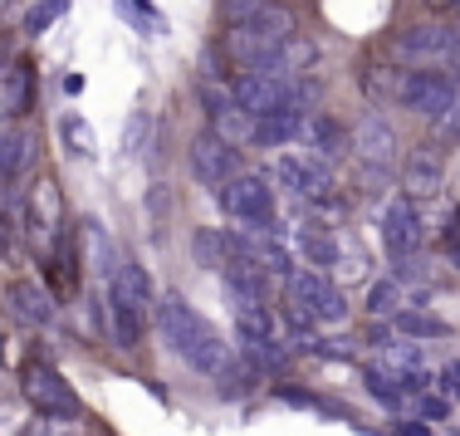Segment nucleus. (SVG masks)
<instances>
[{
    "label": "nucleus",
    "mask_w": 460,
    "mask_h": 436,
    "mask_svg": "<svg viewBox=\"0 0 460 436\" xmlns=\"http://www.w3.org/2000/svg\"><path fill=\"white\" fill-rule=\"evenodd\" d=\"M157 329H162V339L172 343V353H177L186 368H196V373L216 378L230 363V343L221 339V329H216L206 314H196L181 294H162L157 299Z\"/></svg>",
    "instance_id": "f257e3e1"
},
{
    "label": "nucleus",
    "mask_w": 460,
    "mask_h": 436,
    "mask_svg": "<svg viewBox=\"0 0 460 436\" xmlns=\"http://www.w3.org/2000/svg\"><path fill=\"white\" fill-rule=\"evenodd\" d=\"M216 196L230 221H240L245 231H275V177L270 172H235Z\"/></svg>",
    "instance_id": "f03ea898"
},
{
    "label": "nucleus",
    "mask_w": 460,
    "mask_h": 436,
    "mask_svg": "<svg viewBox=\"0 0 460 436\" xmlns=\"http://www.w3.org/2000/svg\"><path fill=\"white\" fill-rule=\"evenodd\" d=\"M284 304H289L294 314H304V319H314V324L348 319L343 289H338L323 270H289V275H284Z\"/></svg>",
    "instance_id": "7ed1b4c3"
},
{
    "label": "nucleus",
    "mask_w": 460,
    "mask_h": 436,
    "mask_svg": "<svg viewBox=\"0 0 460 436\" xmlns=\"http://www.w3.org/2000/svg\"><path fill=\"white\" fill-rule=\"evenodd\" d=\"M20 392H25V402L40 412V417L49 422H74L79 417V392L64 383V373L45 358H35V363H25V373H20Z\"/></svg>",
    "instance_id": "20e7f679"
},
{
    "label": "nucleus",
    "mask_w": 460,
    "mask_h": 436,
    "mask_svg": "<svg viewBox=\"0 0 460 436\" xmlns=\"http://www.w3.org/2000/svg\"><path fill=\"white\" fill-rule=\"evenodd\" d=\"M460 93V84L451 79L446 69H436V64H421V69H407L402 74V89H397V103L407 108V113L426 118V123H436V118L451 108V98Z\"/></svg>",
    "instance_id": "39448f33"
},
{
    "label": "nucleus",
    "mask_w": 460,
    "mask_h": 436,
    "mask_svg": "<svg viewBox=\"0 0 460 436\" xmlns=\"http://www.w3.org/2000/svg\"><path fill=\"white\" fill-rule=\"evenodd\" d=\"M186 162H191V177L201 182V187H211V191H221L230 177L240 172V147L235 143H226L221 133H196L191 138V147H186Z\"/></svg>",
    "instance_id": "423d86ee"
},
{
    "label": "nucleus",
    "mask_w": 460,
    "mask_h": 436,
    "mask_svg": "<svg viewBox=\"0 0 460 436\" xmlns=\"http://www.w3.org/2000/svg\"><path fill=\"white\" fill-rule=\"evenodd\" d=\"M392 54L407 64H441V59H456L460 54V30L456 25H436V20H421V25H407L397 35V45H392Z\"/></svg>",
    "instance_id": "0eeeda50"
},
{
    "label": "nucleus",
    "mask_w": 460,
    "mask_h": 436,
    "mask_svg": "<svg viewBox=\"0 0 460 436\" xmlns=\"http://www.w3.org/2000/svg\"><path fill=\"white\" fill-rule=\"evenodd\" d=\"M426 241V221H421V206H416V196H392L387 206H382V245H387L392 260H407L416 255Z\"/></svg>",
    "instance_id": "6e6552de"
},
{
    "label": "nucleus",
    "mask_w": 460,
    "mask_h": 436,
    "mask_svg": "<svg viewBox=\"0 0 460 436\" xmlns=\"http://www.w3.org/2000/svg\"><path fill=\"white\" fill-rule=\"evenodd\" d=\"M348 152H353L363 167L372 172H387L392 167V157H397V128L387 123V113H363L353 123V133H348Z\"/></svg>",
    "instance_id": "1a4fd4ad"
},
{
    "label": "nucleus",
    "mask_w": 460,
    "mask_h": 436,
    "mask_svg": "<svg viewBox=\"0 0 460 436\" xmlns=\"http://www.w3.org/2000/svg\"><path fill=\"white\" fill-rule=\"evenodd\" d=\"M279 45H284V40L275 35V30L255 25V20H230L226 40H221V49L240 64V69H265V64L275 59Z\"/></svg>",
    "instance_id": "9d476101"
},
{
    "label": "nucleus",
    "mask_w": 460,
    "mask_h": 436,
    "mask_svg": "<svg viewBox=\"0 0 460 436\" xmlns=\"http://www.w3.org/2000/svg\"><path fill=\"white\" fill-rule=\"evenodd\" d=\"M299 133H304V79H294V89L284 93L270 113L255 118V143L260 147H284Z\"/></svg>",
    "instance_id": "9b49d317"
},
{
    "label": "nucleus",
    "mask_w": 460,
    "mask_h": 436,
    "mask_svg": "<svg viewBox=\"0 0 460 436\" xmlns=\"http://www.w3.org/2000/svg\"><path fill=\"white\" fill-rule=\"evenodd\" d=\"M441 182H446V152L436 147V143H416L407 157H402V191L407 196H436L441 191Z\"/></svg>",
    "instance_id": "f8f14e48"
},
{
    "label": "nucleus",
    "mask_w": 460,
    "mask_h": 436,
    "mask_svg": "<svg viewBox=\"0 0 460 436\" xmlns=\"http://www.w3.org/2000/svg\"><path fill=\"white\" fill-rule=\"evenodd\" d=\"M226 89H230V98H235L245 113L260 118V113H270V108L294 89V79H275V74H265V69H240Z\"/></svg>",
    "instance_id": "ddd939ff"
},
{
    "label": "nucleus",
    "mask_w": 460,
    "mask_h": 436,
    "mask_svg": "<svg viewBox=\"0 0 460 436\" xmlns=\"http://www.w3.org/2000/svg\"><path fill=\"white\" fill-rule=\"evenodd\" d=\"M206 118H211V133H221L226 143L245 147L255 143V113H245V108L230 98V89H206Z\"/></svg>",
    "instance_id": "4468645a"
},
{
    "label": "nucleus",
    "mask_w": 460,
    "mask_h": 436,
    "mask_svg": "<svg viewBox=\"0 0 460 436\" xmlns=\"http://www.w3.org/2000/svg\"><path fill=\"white\" fill-rule=\"evenodd\" d=\"M35 108V64L30 59H10L0 69V113L5 118H25Z\"/></svg>",
    "instance_id": "2eb2a0df"
},
{
    "label": "nucleus",
    "mask_w": 460,
    "mask_h": 436,
    "mask_svg": "<svg viewBox=\"0 0 460 436\" xmlns=\"http://www.w3.org/2000/svg\"><path fill=\"white\" fill-rule=\"evenodd\" d=\"M103 319H108V339H113L123 353H133V348H142V334H147V314L133 309L128 299H118L113 289L103 294Z\"/></svg>",
    "instance_id": "dca6fc26"
},
{
    "label": "nucleus",
    "mask_w": 460,
    "mask_h": 436,
    "mask_svg": "<svg viewBox=\"0 0 460 436\" xmlns=\"http://www.w3.org/2000/svg\"><path fill=\"white\" fill-rule=\"evenodd\" d=\"M5 304H10V314H15L20 324H35V329H45V324L54 319L49 289L35 285V280H10V285H5Z\"/></svg>",
    "instance_id": "f3484780"
},
{
    "label": "nucleus",
    "mask_w": 460,
    "mask_h": 436,
    "mask_svg": "<svg viewBox=\"0 0 460 436\" xmlns=\"http://www.w3.org/2000/svg\"><path fill=\"white\" fill-rule=\"evenodd\" d=\"M59 226H64V201H59V187L45 177L35 182V191H30V231L40 236V241H59Z\"/></svg>",
    "instance_id": "a211bd4d"
},
{
    "label": "nucleus",
    "mask_w": 460,
    "mask_h": 436,
    "mask_svg": "<svg viewBox=\"0 0 460 436\" xmlns=\"http://www.w3.org/2000/svg\"><path fill=\"white\" fill-rule=\"evenodd\" d=\"M108 289L118 294V299H128L133 309L152 314V304H157V294H152V275L137 265V260H118L113 270H108Z\"/></svg>",
    "instance_id": "6ab92c4d"
},
{
    "label": "nucleus",
    "mask_w": 460,
    "mask_h": 436,
    "mask_svg": "<svg viewBox=\"0 0 460 436\" xmlns=\"http://www.w3.org/2000/svg\"><path fill=\"white\" fill-rule=\"evenodd\" d=\"M235 334H240V343L279 339V324H275L270 299H245V304H235Z\"/></svg>",
    "instance_id": "aec40b11"
},
{
    "label": "nucleus",
    "mask_w": 460,
    "mask_h": 436,
    "mask_svg": "<svg viewBox=\"0 0 460 436\" xmlns=\"http://www.w3.org/2000/svg\"><path fill=\"white\" fill-rule=\"evenodd\" d=\"M304 133H309L314 157H323V162H333V157H343V152H348V128L338 123L333 113H309V118H304Z\"/></svg>",
    "instance_id": "412c9836"
},
{
    "label": "nucleus",
    "mask_w": 460,
    "mask_h": 436,
    "mask_svg": "<svg viewBox=\"0 0 460 436\" xmlns=\"http://www.w3.org/2000/svg\"><path fill=\"white\" fill-rule=\"evenodd\" d=\"M59 143H64V152H69V157H79V162H93V157H98V138H93L89 118L74 113V108L59 118Z\"/></svg>",
    "instance_id": "4be33fe9"
},
{
    "label": "nucleus",
    "mask_w": 460,
    "mask_h": 436,
    "mask_svg": "<svg viewBox=\"0 0 460 436\" xmlns=\"http://www.w3.org/2000/svg\"><path fill=\"white\" fill-rule=\"evenodd\" d=\"M299 196H309V201H338V177L323 157L299 162Z\"/></svg>",
    "instance_id": "5701e85b"
},
{
    "label": "nucleus",
    "mask_w": 460,
    "mask_h": 436,
    "mask_svg": "<svg viewBox=\"0 0 460 436\" xmlns=\"http://www.w3.org/2000/svg\"><path fill=\"white\" fill-rule=\"evenodd\" d=\"M392 324H397V334H407V339H451V324L436 319V314H421V309H397Z\"/></svg>",
    "instance_id": "b1692460"
},
{
    "label": "nucleus",
    "mask_w": 460,
    "mask_h": 436,
    "mask_svg": "<svg viewBox=\"0 0 460 436\" xmlns=\"http://www.w3.org/2000/svg\"><path fill=\"white\" fill-rule=\"evenodd\" d=\"M299 250H304V260H309L314 270L338 265V241H333V236H323V231H314V226H304V231H299Z\"/></svg>",
    "instance_id": "393cba45"
},
{
    "label": "nucleus",
    "mask_w": 460,
    "mask_h": 436,
    "mask_svg": "<svg viewBox=\"0 0 460 436\" xmlns=\"http://www.w3.org/2000/svg\"><path fill=\"white\" fill-rule=\"evenodd\" d=\"M30 157V133L25 128H10L5 138H0V177H15L20 167H25Z\"/></svg>",
    "instance_id": "a878e982"
},
{
    "label": "nucleus",
    "mask_w": 460,
    "mask_h": 436,
    "mask_svg": "<svg viewBox=\"0 0 460 436\" xmlns=\"http://www.w3.org/2000/svg\"><path fill=\"white\" fill-rule=\"evenodd\" d=\"M245 358L255 373H284L289 368V353L279 348V339H265V343H245Z\"/></svg>",
    "instance_id": "bb28decb"
},
{
    "label": "nucleus",
    "mask_w": 460,
    "mask_h": 436,
    "mask_svg": "<svg viewBox=\"0 0 460 436\" xmlns=\"http://www.w3.org/2000/svg\"><path fill=\"white\" fill-rule=\"evenodd\" d=\"M397 309H402V285L397 280H377L372 294H367V314L372 319H392Z\"/></svg>",
    "instance_id": "cd10ccee"
},
{
    "label": "nucleus",
    "mask_w": 460,
    "mask_h": 436,
    "mask_svg": "<svg viewBox=\"0 0 460 436\" xmlns=\"http://www.w3.org/2000/svg\"><path fill=\"white\" fill-rule=\"evenodd\" d=\"M363 89H367L372 103H382V98H392V93L402 89V74H392L387 64H372V69L363 74Z\"/></svg>",
    "instance_id": "c85d7f7f"
},
{
    "label": "nucleus",
    "mask_w": 460,
    "mask_h": 436,
    "mask_svg": "<svg viewBox=\"0 0 460 436\" xmlns=\"http://www.w3.org/2000/svg\"><path fill=\"white\" fill-rule=\"evenodd\" d=\"M367 392L382 402V407H402V387H397V378H382V373H367Z\"/></svg>",
    "instance_id": "c756f323"
},
{
    "label": "nucleus",
    "mask_w": 460,
    "mask_h": 436,
    "mask_svg": "<svg viewBox=\"0 0 460 436\" xmlns=\"http://www.w3.org/2000/svg\"><path fill=\"white\" fill-rule=\"evenodd\" d=\"M436 138H441V143H456V138H460V93L451 98V108L436 118Z\"/></svg>",
    "instance_id": "7c9ffc66"
},
{
    "label": "nucleus",
    "mask_w": 460,
    "mask_h": 436,
    "mask_svg": "<svg viewBox=\"0 0 460 436\" xmlns=\"http://www.w3.org/2000/svg\"><path fill=\"white\" fill-rule=\"evenodd\" d=\"M260 5H265V0H221V15H226V25H230V20H250Z\"/></svg>",
    "instance_id": "2f4dec72"
},
{
    "label": "nucleus",
    "mask_w": 460,
    "mask_h": 436,
    "mask_svg": "<svg viewBox=\"0 0 460 436\" xmlns=\"http://www.w3.org/2000/svg\"><path fill=\"white\" fill-rule=\"evenodd\" d=\"M49 20H59V10H54L49 0H45V5H35V10L25 15V30H30V35H45V25H49Z\"/></svg>",
    "instance_id": "473e14b6"
},
{
    "label": "nucleus",
    "mask_w": 460,
    "mask_h": 436,
    "mask_svg": "<svg viewBox=\"0 0 460 436\" xmlns=\"http://www.w3.org/2000/svg\"><path fill=\"white\" fill-rule=\"evenodd\" d=\"M441 245H446V255L460 265V206L451 211V221H446V236H441Z\"/></svg>",
    "instance_id": "72a5a7b5"
},
{
    "label": "nucleus",
    "mask_w": 460,
    "mask_h": 436,
    "mask_svg": "<svg viewBox=\"0 0 460 436\" xmlns=\"http://www.w3.org/2000/svg\"><path fill=\"white\" fill-rule=\"evenodd\" d=\"M436 383H441L446 397H460V358H456V363H446L441 373H436Z\"/></svg>",
    "instance_id": "f704fd0d"
},
{
    "label": "nucleus",
    "mask_w": 460,
    "mask_h": 436,
    "mask_svg": "<svg viewBox=\"0 0 460 436\" xmlns=\"http://www.w3.org/2000/svg\"><path fill=\"white\" fill-rule=\"evenodd\" d=\"M421 412H426V417H441V412H446V397H431V402H421Z\"/></svg>",
    "instance_id": "c9c22d12"
},
{
    "label": "nucleus",
    "mask_w": 460,
    "mask_h": 436,
    "mask_svg": "<svg viewBox=\"0 0 460 436\" xmlns=\"http://www.w3.org/2000/svg\"><path fill=\"white\" fill-rule=\"evenodd\" d=\"M421 5H426V10H456L460 0H421Z\"/></svg>",
    "instance_id": "e433bc0d"
},
{
    "label": "nucleus",
    "mask_w": 460,
    "mask_h": 436,
    "mask_svg": "<svg viewBox=\"0 0 460 436\" xmlns=\"http://www.w3.org/2000/svg\"><path fill=\"white\" fill-rule=\"evenodd\" d=\"M30 436H69V432H59V427H40V432H30Z\"/></svg>",
    "instance_id": "4c0bfd02"
},
{
    "label": "nucleus",
    "mask_w": 460,
    "mask_h": 436,
    "mask_svg": "<svg viewBox=\"0 0 460 436\" xmlns=\"http://www.w3.org/2000/svg\"><path fill=\"white\" fill-rule=\"evenodd\" d=\"M402 436H431V432H421V427H402Z\"/></svg>",
    "instance_id": "58836bf2"
},
{
    "label": "nucleus",
    "mask_w": 460,
    "mask_h": 436,
    "mask_svg": "<svg viewBox=\"0 0 460 436\" xmlns=\"http://www.w3.org/2000/svg\"><path fill=\"white\" fill-rule=\"evenodd\" d=\"M49 5H54V10H59V15H64V5H69V0H49Z\"/></svg>",
    "instance_id": "ea45409f"
}]
</instances>
